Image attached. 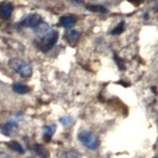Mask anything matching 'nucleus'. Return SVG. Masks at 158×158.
Here are the masks:
<instances>
[{
  "mask_svg": "<svg viewBox=\"0 0 158 158\" xmlns=\"http://www.w3.org/2000/svg\"><path fill=\"white\" fill-rule=\"evenodd\" d=\"M153 158H156V157H153Z\"/></svg>",
  "mask_w": 158,
  "mask_h": 158,
  "instance_id": "obj_18",
  "label": "nucleus"
},
{
  "mask_svg": "<svg viewBox=\"0 0 158 158\" xmlns=\"http://www.w3.org/2000/svg\"><path fill=\"white\" fill-rule=\"evenodd\" d=\"M125 29V23L124 22H121L116 25V27L115 29H113L111 31V35H119L120 33H122L124 31Z\"/></svg>",
  "mask_w": 158,
  "mask_h": 158,
  "instance_id": "obj_15",
  "label": "nucleus"
},
{
  "mask_svg": "<svg viewBox=\"0 0 158 158\" xmlns=\"http://www.w3.org/2000/svg\"><path fill=\"white\" fill-rule=\"evenodd\" d=\"M76 22V18L74 16L71 15H66V16H63L59 19V23L60 25H63V27L70 29V28L73 27Z\"/></svg>",
  "mask_w": 158,
  "mask_h": 158,
  "instance_id": "obj_9",
  "label": "nucleus"
},
{
  "mask_svg": "<svg viewBox=\"0 0 158 158\" xmlns=\"http://www.w3.org/2000/svg\"><path fill=\"white\" fill-rule=\"evenodd\" d=\"M34 31L36 36L35 44L36 47L43 52H48L50 51L57 43L59 32L51 27L48 24L43 22L36 29H34Z\"/></svg>",
  "mask_w": 158,
  "mask_h": 158,
  "instance_id": "obj_1",
  "label": "nucleus"
},
{
  "mask_svg": "<svg viewBox=\"0 0 158 158\" xmlns=\"http://www.w3.org/2000/svg\"><path fill=\"white\" fill-rule=\"evenodd\" d=\"M43 22L42 17L38 14H29L26 15L23 19L19 22V25L22 27L30 28L35 29Z\"/></svg>",
  "mask_w": 158,
  "mask_h": 158,
  "instance_id": "obj_4",
  "label": "nucleus"
},
{
  "mask_svg": "<svg viewBox=\"0 0 158 158\" xmlns=\"http://www.w3.org/2000/svg\"><path fill=\"white\" fill-rule=\"evenodd\" d=\"M86 9L94 13H99V14H104L108 11V10L101 5H88L86 6Z\"/></svg>",
  "mask_w": 158,
  "mask_h": 158,
  "instance_id": "obj_14",
  "label": "nucleus"
},
{
  "mask_svg": "<svg viewBox=\"0 0 158 158\" xmlns=\"http://www.w3.org/2000/svg\"><path fill=\"white\" fill-rule=\"evenodd\" d=\"M10 68L24 78H29L32 74V68L29 63L21 59L15 58L8 62Z\"/></svg>",
  "mask_w": 158,
  "mask_h": 158,
  "instance_id": "obj_2",
  "label": "nucleus"
},
{
  "mask_svg": "<svg viewBox=\"0 0 158 158\" xmlns=\"http://www.w3.org/2000/svg\"><path fill=\"white\" fill-rule=\"evenodd\" d=\"M78 141L87 149L94 150L99 146V139L94 134L89 131H82L77 135Z\"/></svg>",
  "mask_w": 158,
  "mask_h": 158,
  "instance_id": "obj_3",
  "label": "nucleus"
},
{
  "mask_svg": "<svg viewBox=\"0 0 158 158\" xmlns=\"http://www.w3.org/2000/svg\"><path fill=\"white\" fill-rule=\"evenodd\" d=\"M56 130V124H51L49 126H45L44 127V141H46L47 142H50Z\"/></svg>",
  "mask_w": 158,
  "mask_h": 158,
  "instance_id": "obj_11",
  "label": "nucleus"
},
{
  "mask_svg": "<svg viewBox=\"0 0 158 158\" xmlns=\"http://www.w3.org/2000/svg\"><path fill=\"white\" fill-rule=\"evenodd\" d=\"M19 127L15 121H8L2 127V133L5 136L13 137L17 135Z\"/></svg>",
  "mask_w": 158,
  "mask_h": 158,
  "instance_id": "obj_5",
  "label": "nucleus"
},
{
  "mask_svg": "<svg viewBox=\"0 0 158 158\" xmlns=\"http://www.w3.org/2000/svg\"><path fill=\"white\" fill-rule=\"evenodd\" d=\"M60 123H62V125L65 127L70 126L72 125V123H74V119L70 115H66V116L63 117V118H60Z\"/></svg>",
  "mask_w": 158,
  "mask_h": 158,
  "instance_id": "obj_16",
  "label": "nucleus"
},
{
  "mask_svg": "<svg viewBox=\"0 0 158 158\" xmlns=\"http://www.w3.org/2000/svg\"><path fill=\"white\" fill-rule=\"evenodd\" d=\"M0 158H12V156L5 152L0 151Z\"/></svg>",
  "mask_w": 158,
  "mask_h": 158,
  "instance_id": "obj_17",
  "label": "nucleus"
},
{
  "mask_svg": "<svg viewBox=\"0 0 158 158\" xmlns=\"http://www.w3.org/2000/svg\"><path fill=\"white\" fill-rule=\"evenodd\" d=\"M64 38L69 44L75 45L79 40L80 33L77 30L69 29V30L66 31V32H65Z\"/></svg>",
  "mask_w": 158,
  "mask_h": 158,
  "instance_id": "obj_6",
  "label": "nucleus"
},
{
  "mask_svg": "<svg viewBox=\"0 0 158 158\" xmlns=\"http://www.w3.org/2000/svg\"><path fill=\"white\" fill-rule=\"evenodd\" d=\"M12 89L14 92L18 94H25L30 91V88L27 85L23 84L22 82H15L12 85Z\"/></svg>",
  "mask_w": 158,
  "mask_h": 158,
  "instance_id": "obj_10",
  "label": "nucleus"
},
{
  "mask_svg": "<svg viewBox=\"0 0 158 158\" xmlns=\"http://www.w3.org/2000/svg\"><path fill=\"white\" fill-rule=\"evenodd\" d=\"M59 158H82V156L77 150L70 149V150L63 152Z\"/></svg>",
  "mask_w": 158,
  "mask_h": 158,
  "instance_id": "obj_13",
  "label": "nucleus"
},
{
  "mask_svg": "<svg viewBox=\"0 0 158 158\" xmlns=\"http://www.w3.org/2000/svg\"><path fill=\"white\" fill-rule=\"evenodd\" d=\"M7 146L11 150L15 151V152H16L18 154L22 155L25 153V149H24L23 146H22V144L19 143L17 141H10V142H9L7 143Z\"/></svg>",
  "mask_w": 158,
  "mask_h": 158,
  "instance_id": "obj_12",
  "label": "nucleus"
},
{
  "mask_svg": "<svg viewBox=\"0 0 158 158\" xmlns=\"http://www.w3.org/2000/svg\"><path fill=\"white\" fill-rule=\"evenodd\" d=\"M13 13V6L9 2L0 3V18L2 19H9Z\"/></svg>",
  "mask_w": 158,
  "mask_h": 158,
  "instance_id": "obj_7",
  "label": "nucleus"
},
{
  "mask_svg": "<svg viewBox=\"0 0 158 158\" xmlns=\"http://www.w3.org/2000/svg\"><path fill=\"white\" fill-rule=\"evenodd\" d=\"M32 149L40 158H48L49 152L41 144H34L32 146Z\"/></svg>",
  "mask_w": 158,
  "mask_h": 158,
  "instance_id": "obj_8",
  "label": "nucleus"
}]
</instances>
